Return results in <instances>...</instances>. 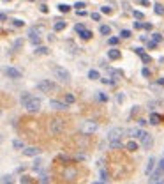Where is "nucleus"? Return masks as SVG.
Masks as SVG:
<instances>
[{
    "label": "nucleus",
    "instance_id": "obj_1",
    "mask_svg": "<svg viewBox=\"0 0 164 184\" xmlns=\"http://www.w3.org/2000/svg\"><path fill=\"white\" fill-rule=\"evenodd\" d=\"M66 129V120L60 119V117H55V119L49 120V124H48V131H49V135H60L62 131Z\"/></svg>",
    "mask_w": 164,
    "mask_h": 184
},
{
    "label": "nucleus",
    "instance_id": "obj_2",
    "mask_svg": "<svg viewBox=\"0 0 164 184\" xmlns=\"http://www.w3.org/2000/svg\"><path fill=\"white\" fill-rule=\"evenodd\" d=\"M23 106H25V108H27V112H30V114H37L39 110H41V99L35 98V96H32L27 103L23 104Z\"/></svg>",
    "mask_w": 164,
    "mask_h": 184
},
{
    "label": "nucleus",
    "instance_id": "obj_3",
    "mask_svg": "<svg viewBox=\"0 0 164 184\" xmlns=\"http://www.w3.org/2000/svg\"><path fill=\"white\" fill-rule=\"evenodd\" d=\"M93 131H97V122L95 120H85L80 126V133L81 135H93Z\"/></svg>",
    "mask_w": 164,
    "mask_h": 184
},
{
    "label": "nucleus",
    "instance_id": "obj_4",
    "mask_svg": "<svg viewBox=\"0 0 164 184\" xmlns=\"http://www.w3.org/2000/svg\"><path fill=\"white\" fill-rule=\"evenodd\" d=\"M53 75H55V78H58V80L64 81V83H67V81L71 80L69 71H67L66 67H60V65H55L53 67Z\"/></svg>",
    "mask_w": 164,
    "mask_h": 184
},
{
    "label": "nucleus",
    "instance_id": "obj_5",
    "mask_svg": "<svg viewBox=\"0 0 164 184\" xmlns=\"http://www.w3.org/2000/svg\"><path fill=\"white\" fill-rule=\"evenodd\" d=\"M37 89L41 92H53V90H57V83L51 80H41L37 83Z\"/></svg>",
    "mask_w": 164,
    "mask_h": 184
},
{
    "label": "nucleus",
    "instance_id": "obj_6",
    "mask_svg": "<svg viewBox=\"0 0 164 184\" xmlns=\"http://www.w3.org/2000/svg\"><path fill=\"white\" fill-rule=\"evenodd\" d=\"M62 177L66 179V181H74L78 177V170L74 167H66L64 172H62Z\"/></svg>",
    "mask_w": 164,
    "mask_h": 184
},
{
    "label": "nucleus",
    "instance_id": "obj_7",
    "mask_svg": "<svg viewBox=\"0 0 164 184\" xmlns=\"http://www.w3.org/2000/svg\"><path fill=\"white\" fill-rule=\"evenodd\" d=\"M122 138V128H113L108 133V140L109 142H118Z\"/></svg>",
    "mask_w": 164,
    "mask_h": 184
},
{
    "label": "nucleus",
    "instance_id": "obj_8",
    "mask_svg": "<svg viewBox=\"0 0 164 184\" xmlns=\"http://www.w3.org/2000/svg\"><path fill=\"white\" fill-rule=\"evenodd\" d=\"M4 73H6V76H9V78H12V80L21 78V71L16 69V67H6V69H4Z\"/></svg>",
    "mask_w": 164,
    "mask_h": 184
},
{
    "label": "nucleus",
    "instance_id": "obj_9",
    "mask_svg": "<svg viewBox=\"0 0 164 184\" xmlns=\"http://www.w3.org/2000/svg\"><path fill=\"white\" fill-rule=\"evenodd\" d=\"M23 154H25V156H28V157L39 156V154H41V149H39V147H35V145H32V147H25V149H23Z\"/></svg>",
    "mask_w": 164,
    "mask_h": 184
},
{
    "label": "nucleus",
    "instance_id": "obj_10",
    "mask_svg": "<svg viewBox=\"0 0 164 184\" xmlns=\"http://www.w3.org/2000/svg\"><path fill=\"white\" fill-rule=\"evenodd\" d=\"M49 106L55 110H67V104L64 103V101H58V99H51L49 101Z\"/></svg>",
    "mask_w": 164,
    "mask_h": 184
},
{
    "label": "nucleus",
    "instance_id": "obj_11",
    "mask_svg": "<svg viewBox=\"0 0 164 184\" xmlns=\"http://www.w3.org/2000/svg\"><path fill=\"white\" fill-rule=\"evenodd\" d=\"M139 140H141L143 147H147V149H148L150 145H152V142H153V140H152V136L148 135L147 131H143V135H141V138H139Z\"/></svg>",
    "mask_w": 164,
    "mask_h": 184
},
{
    "label": "nucleus",
    "instance_id": "obj_12",
    "mask_svg": "<svg viewBox=\"0 0 164 184\" xmlns=\"http://www.w3.org/2000/svg\"><path fill=\"white\" fill-rule=\"evenodd\" d=\"M125 149H127V151H129V152H136L138 149H139V145H138V143H136V142H134V140H131V142H127Z\"/></svg>",
    "mask_w": 164,
    "mask_h": 184
},
{
    "label": "nucleus",
    "instance_id": "obj_13",
    "mask_svg": "<svg viewBox=\"0 0 164 184\" xmlns=\"http://www.w3.org/2000/svg\"><path fill=\"white\" fill-rule=\"evenodd\" d=\"M164 182V177L161 173H155L153 177H150V184H162Z\"/></svg>",
    "mask_w": 164,
    "mask_h": 184
},
{
    "label": "nucleus",
    "instance_id": "obj_14",
    "mask_svg": "<svg viewBox=\"0 0 164 184\" xmlns=\"http://www.w3.org/2000/svg\"><path fill=\"white\" fill-rule=\"evenodd\" d=\"M153 168H155V159L153 157H150L147 163V168H145V172H147V175H150V172H152Z\"/></svg>",
    "mask_w": 164,
    "mask_h": 184
},
{
    "label": "nucleus",
    "instance_id": "obj_15",
    "mask_svg": "<svg viewBox=\"0 0 164 184\" xmlns=\"http://www.w3.org/2000/svg\"><path fill=\"white\" fill-rule=\"evenodd\" d=\"M120 50H109V51H108V57H109V59H111V60H116V59H120Z\"/></svg>",
    "mask_w": 164,
    "mask_h": 184
},
{
    "label": "nucleus",
    "instance_id": "obj_16",
    "mask_svg": "<svg viewBox=\"0 0 164 184\" xmlns=\"http://www.w3.org/2000/svg\"><path fill=\"white\" fill-rule=\"evenodd\" d=\"M129 135H131L132 138H141L143 129H138V128H134V129H131V131H129Z\"/></svg>",
    "mask_w": 164,
    "mask_h": 184
},
{
    "label": "nucleus",
    "instance_id": "obj_17",
    "mask_svg": "<svg viewBox=\"0 0 164 184\" xmlns=\"http://www.w3.org/2000/svg\"><path fill=\"white\" fill-rule=\"evenodd\" d=\"M78 34L81 36V39H90V37H92V36H93V34L90 32V30H87V28H83V30H80V32H78Z\"/></svg>",
    "mask_w": 164,
    "mask_h": 184
},
{
    "label": "nucleus",
    "instance_id": "obj_18",
    "mask_svg": "<svg viewBox=\"0 0 164 184\" xmlns=\"http://www.w3.org/2000/svg\"><path fill=\"white\" fill-rule=\"evenodd\" d=\"M0 182L2 184H14V177L12 175H4V177L0 179Z\"/></svg>",
    "mask_w": 164,
    "mask_h": 184
},
{
    "label": "nucleus",
    "instance_id": "obj_19",
    "mask_svg": "<svg viewBox=\"0 0 164 184\" xmlns=\"http://www.w3.org/2000/svg\"><path fill=\"white\" fill-rule=\"evenodd\" d=\"M161 119H162V117H161L159 114H152V115H150V122H152V124H159Z\"/></svg>",
    "mask_w": 164,
    "mask_h": 184
},
{
    "label": "nucleus",
    "instance_id": "obj_20",
    "mask_svg": "<svg viewBox=\"0 0 164 184\" xmlns=\"http://www.w3.org/2000/svg\"><path fill=\"white\" fill-rule=\"evenodd\" d=\"M30 98H32V94H28V92H23V94H21V98H20V101H21V104H25Z\"/></svg>",
    "mask_w": 164,
    "mask_h": 184
},
{
    "label": "nucleus",
    "instance_id": "obj_21",
    "mask_svg": "<svg viewBox=\"0 0 164 184\" xmlns=\"http://www.w3.org/2000/svg\"><path fill=\"white\" fill-rule=\"evenodd\" d=\"M74 101H76V99H74V96H72V94H66V101H64V103H66L67 106H69V104H72Z\"/></svg>",
    "mask_w": 164,
    "mask_h": 184
},
{
    "label": "nucleus",
    "instance_id": "obj_22",
    "mask_svg": "<svg viewBox=\"0 0 164 184\" xmlns=\"http://www.w3.org/2000/svg\"><path fill=\"white\" fill-rule=\"evenodd\" d=\"M88 78H90V80H97L99 78V71H95V69L88 71Z\"/></svg>",
    "mask_w": 164,
    "mask_h": 184
},
{
    "label": "nucleus",
    "instance_id": "obj_23",
    "mask_svg": "<svg viewBox=\"0 0 164 184\" xmlns=\"http://www.w3.org/2000/svg\"><path fill=\"white\" fill-rule=\"evenodd\" d=\"M49 50L46 48V46H37V50H35V53H39V55H46Z\"/></svg>",
    "mask_w": 164,
    "mask_h": 184
},
{
    "label": "nucleus",
    "instance_id": "obj_24",
    "mask_svg": "<svg viewBox=\"0 0 164 184\" xmlns=\"http://www.w3.org/2000/svg\"><path fill=\"white\" fill-rule=\"evenodd\" d=\"M12 147H14V149H25V143H23L21 140H14L12 142Z\"/></svg>",
    "mask_w": 164,
    "mask_h": 184
},
{
    "label": "nucleus",
    "instance_id": "obj_25",
    "mask_svg": "<svg viewBox=\"0 0 164 184\" xmlns=\"http://www.w3.org/2000/svg\"><path fill=\"white\" fill-rule=\"evenodd\" d=\"M101 34H102V36H109V34H111V28H109L108 25H102V27H101Z\"/></svg>",
    "mask_w": 164,
    "mask_h": 184
},
{
    "label": "nucleus",
    "instance_id": "obj_26",
    "mask_svg": "<svg viewBox=\"0 0 164 184\" xmlns=\"http://www.w3.org/2000/svg\"><path fill=\"white\" fill-rule=\"evenodd\" d=\"M64 28H66V23L64 22H57L55 23V30H57V32H58V30H64Z\"/></svg>",
    "mask_w": 164,
    "mask_h": 184
},
{
    "label": "nucleus",
    "instance_id": "obj_27",
    "mask_svg": "<svg viewBox=\"0 0 164 184\" xmlns=\"http://www.w3.org/2000/svg\"><path fill=\"white\" fill-rule=\"evenodd\" d=\"M153 7H155V12H157V14H161V16L164 14V7L161 6V4H155Z\"/></svg>",
    "mask_w": 164,
    "mask_h": 184
},
{
    "label": "nucleus",
    "instance_id": "obj_28",
    "mask_svg": "<svg viewBox=\"0 0 164 184\" xmlns=\"http://www.w3.org/2000/svg\"><path fill=\"white\" fill-rule=\"evenodd\" d=\"M69 9H71V7L67 6V4H60V6H58V11L60 12H69Z\"/></svg>",
    "mask_w": 164,
    "mask_h": 184
},
{
    "label": "nucleus",
    "instance_id": "obj_29",
    "mask_svg": "<svg viewBox=\"0 0 164 184\" xmlns=\"http://www.w3.org/2000/svg\"><path fill=\"white\" fill-rule=\"evenodd\" d=\"M41 168H43V161H41V159H35V161H34V170H41Z\"/></svg>",
    "mask_w": 164,
    "mask_h": 184
},
{
    "label": "nucleus",
    "instance_id": "obj_30",
    "mask_svg": "<svg viewBox=\"0 0 164 184\" xmlns=\"http://www.w3.org/2000/svg\"><path fill=\"white\" fill-rule=\"evenodd\" d=\"M141 60H143V62H145V64H150V60H152V59H150V55L143 53V55H141Z\"/></svg>",
    "mask_w": 164,
    "mask_h": 184
},
{
    "label": "nucleus",
    "instance_id": "obj_31",
    "mask_svg": "<svg viewBox=\"0 0 164 184\" xmlns=\"http://www.w3.org/2000/svg\"><path fill=\"white\" fill-rule=\"evenodd\" d=\"M161 41H162V36H161V34H153V43L157 44V43H161Z\"/></svg>",
    "mask_w": 164,
    "mask_h": 184
},
{
    "label": "nucleus",
    "instance_id": "obj_32",
    "mask_svg": "<svg viewBox=\"0 0 164 184\" xmlns=\"http://www.w3.org/2000/svg\"><path fill=\"white\" fill-rule=\"evenodd\" d=\"M57 161H69V156H66V154H60V156L57 157Z\"/></svg>",
    "mask_w": 164,
    "mask_h": 184
},
{
    "label": "nucleus",
    "instance_id": "obj_33",
    "mask_svg": "<svg viewBox=\"0 0 164 184\" xmlns=\"http://www.w3.org/2000/svg\"><path fill=\"white\" fill-rule=\"evenodd\" d=\"M120 36H122L124 39H127V37H131V32H129V30H122Z\"/></svg>",
    "mask_w": 164,
    "mask_h": 184
},
{
    "label": "nucleus",
    "instance_id": "obj_34",
    "mask_svg": "<svg viewBox=\"0 0 164 184\" xmlns=\"http://www.w3.org/2000/svg\"><path fill=\"white\" fill-rule=\"evenodd\" d=\"M141 75L145 76V78H148V76H150V69H148V67H143V71H141Z\"/></svg>",
    "mask_w": 164,
    "mask_h": 184
},
{
    "label": "nucleus",
    "instance_id": "obj_35",
    "mask_svg": "<svg viewBox=\"0 0 164 184\" xmlns=\"http://www.w3.org/2000/svg\"><path fill=\"white\" fill-rule=\"evenodd\" d=\"M12 25L14 27H23V22L21 20H12Z\"/></svg>",
    "mask_w": 164,
    "mask_h": 184
},
{
    "label": "nucleus",
    "instance_id": "obj_36",
    "mask_svg": "<svg viewBox=\"0 0 164 184\" xmlns=\"http://www.w3.org/2000/svg\"><path fill=\"white\" fill-rule=\"evenodd\" d=\"M109 44H111V46H115L116 43H118V37H109V41H108Z\"/></svg>",
    "mask_w": 164,
    "mask_h": 184
},
{
    "label": "nucleus",
    "instance_id": "obj_37",
    "mask_svg": "<svg viewBox=\"0 0 164 184\" xmlns=\"http://www.w3.org/2000/svg\"><path fill=\"white\" fill-rule=\"evenodd\" d=\"M101 81H102V83H106V85H113V83H115V81H113V80H109V78H102Z\"/></svg>",
    "mask_w": 164,
    "mask_h": 184
},
{
    "label": "nucleus",
    "instance_id": "obj_38",
    "mask_svg": "<svg viewBox=\"0 0 164 184\" xmlns=\"http://www.w3.org/2000/svg\"><path fill=\"white\" fill-rule=\"evenodd\" d=\"M101 12H106V14H109V12H111V7H108V6L101 7Z\"/></svg>",
    "mask_w": 164,
    "mask_h": 184
},
{
    "label": "nucleus",
    "instance_id": "obj_39",
    "mask_svg": "<svg viewBox=\"0 0 164 184\" xmlns=\"http://www.w3.org/2000/svg\"><path fill=\"white\" fill-rule=\"evenodd\" d=\"M21 184H32V182H30V179H28L27 175H23V177H21Z\"/></svg>",
    "mask_w": 164,
    "mask_h": 184
},
{
    "label": "nucleus",
    "instance_id": "obj_40",
    "mask_svg": "<svg viewBox=\"0 0 164 184\" xmlns=\"http://www.w3.org/2000/svg\"><path fill=\"white\" fill-rule=\"evenodd\" d=\"M138 4H139V6H150V2H148V0H136Z\"/></svg>",
    "mask_w": 164,
    "mask_h": 184
},
{
    "label": "nucleus",
    "instance_id": "obj_41",
    "mask_svg": "<svg viewBox=\"0 0 164 184\" xmlns=\"http://www.w3.org/2000/svg\"><path fill=\"white\" fill-rule=\"evenodd\" d=\"M74 7H78V11H80V9L85 7V2H76V6H74Z\"/></svg>",
    "mask_w": 164,
    "mask_h": 184
},
{
    "label": "nucleus",
    "instance_id": "obj_42",
    "mask_svg": "<svg viewBox=\"0 0 164 184\" xmlns=\"http://www.w3.org/2000/svg\"><path fill=\"white\" fill-rule=\"evenodd\" d=\"M92 20L99 22V20H101V14H99V12H93V14H92Z\"/></svg>",
    "mask_w": 164,
    "mask_h": 184
},
{
    "label": "nucleus",
    "instance_id": "obj_43",
    "mask_svg": "<svg viewBox=\"0 0 164 184\" xmlns=\"http://www.w3.org/2000/svg\"><path fill=\"white\" fill-rule=\"evenodd\" d=\"M134 53H138L139 57H141V55L145 53V51H143V48H134Z\"/></svg>",
    "mask_w": 164,
    "mask_h": 184
},
{
    "label": "nucleus",
    "instance_id": "obj_44",
    "mask_svg": "<svg viewBox=\"0 0 164 184\" xmlns=\"http://www.w3.org/2000/svg\"><path fill=\"white\" fill-rule=\"evenodd\" d=\"M134 28H136V30H139V28H143V23H139V22H134Z\"/></svg>",
    "mask_w": 164,
    "mask_h": 184
},
{
    "label": "nucleus",
    "instance_id": "obj_45",
    "mask_svg": "<svg viewBox=\"0 0 164 184\" xmlns=\"http://www.w3.org/2000/svg\"><path fill=\"white\" fill-rule=\"evenodd\" d=\"M83 28H85V27H83L81 23H78L76 27H74V30H76V32H80V30H83Z\"/></svg>",
    "mask_w": 164,
    "mask_h": 184
},
{
    "label": "nucleus",
    "instance_id": "obj_46",
    "mask_svg": "<svg viewBox=\"0 0 164 184\" xmlns=\"http://www.w3.org/2000/svg\"><path fill=\"white\" fill-rule=\"evenodd\" d=\"M134 16H136L138 20H141V18H143V12H139V11H134Z\"/></svg>",
    "mask_w": 164,
    "mask_h": 184
},
{
    "label": "nucleus",
    "instance_id": "obj_47",
    "mask_svg": "<svg viewBox=\"0 0 164 184\" xmlns=\"http://www.w3.org/2000/svg\"><path fill=\"white\" fill-rule=\"evenodd\" d=\"M41 182H43V184H48V177H46V175H41Z\"/></svg>",
    "mask_w": 164,
    "mask_h": 184
},
{
    "label": "nucleus",
    "instance_id": "obj_48",
    "mask_svg": "<svg viewBox=\"0 0 164 184\" xmlns=\"http://www.w3.org/2000/svg\"><path fill=\"white\" fill-rule=\"evenodd\" d=\"M116 101H118V103H122V101H124V94H118V96H116Z\"/></svg>",
    "mask_w": 164,
    "mask_h": 184
},
{
    "label": "nucleus",
    "instance_id": "obj_49",
    "mask_svg": "<svg viewBox=\"0 0 164 184\" xmlns=\"http://www.w3.org/2000/svg\"><path fill=\"white\" fill-rule=\"evenodd\" d=\"M6 20H7V16L4 14V12H0V22H6Z\"/></svg>",
    "mask_w": 164,
    "mask_h": 184
},
{
    "label": "nucleus",
    "instance_id": "obj_50",
    "mask_svg": "<svg viewBox=\"0 0 164 184\" xmlns=\"http://www.w3.org/2000/svg\"><path fill=\"white\" fill-rule=\"evenodd\" d=\"M143 28H147V30H150V28H152V23H145V25H143Z\"/></svg>",
    "mask_w": 164,
    "mask_h": 184
},
{
    "label": "nucleus",
    "instance_id": "obj_51",
    "mask_svg": "<svg viewBox=\"0 0 164 184\" xmlns=\"http://www.w3.org/2000/svg\"><path fill=\"white\" fill-rule=\"evenodd\" d=\"M41 12H48V6H41Z\"/></svg>",
    "mask_w": 164,
    "mask_h": 184
},
{
    "label": "nucleus",
    "instance_id": "obj_52",
    "mask_svg": "<svg viewBox=\"0 0 164 184\" xmlns=\"http://www.w3.org/2000/svg\"><path fill=\"white\" fill-rule=\"evenodd\" d=\"M147 122H148V120H145V119H139V126H145Z\"/></svg>",
    "mask_w": 164,
    "mask_h": 184
},
{
    "label": "nucleus",
    "instance_id": "obj_53",
    "mask_svg": "<svg viewBox=\"0 0 164 184\" xmlns=\"http://www.w3.org/2000/svg\"><path fill=\"white\" fill-rule=\"evenodd\" d=\"M2 140H4V136H0V143H2Z\"/></svg>",
    "mask_w": 164,
    "mask_h": 184
},
{
    "label": "nucleus",
    "instance_id": "obj_54",
    "mask_svg": "<svg viewBox=\"0 0 164 184\" xmlns=\"http://www.w3.org/2000/svg\"><path fill=\"white\" fill-rule=\"evenodd\" d=\"M93 184H104V182H93Z\"/></svg>",
    "mask_w": 164,
    "mask_h": 184
},
{
    "label": "nucleus",
    "instance_id": "obj_55",
    "mask_svg": "<svg viewBox=\"0 0 164 184\" xmlns=\"http://www.w3.org/2000/svg\"><path fill=\"white\" fill-rule=\"evenodd\" d=\"M0 115H2V110H0Z\"/></svg>",
    "mask_w": 164,
    "mask_h": 184
},
{
    "label": "nucleus",
    "instance_id": "obj_56",
    "mask_svg": "<svg viewBox=\"0 0 164 184\" xmlns=\"http://www.w3.org/2000/svg\"><path fill=\"white\" fill-rule=\"evenodd\" d=\"M30 2H32V0H30Z\"/></svg>",
    "mask_w": 164,
    "mask_h": 184
}]
</instances>
